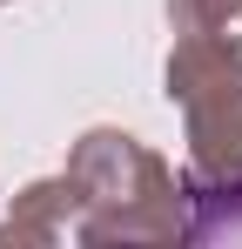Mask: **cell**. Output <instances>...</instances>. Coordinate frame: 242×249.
Masks as SVG:
<instances>
[{
	"mask_svg": "<svg viewBox=\"0 0 242 249\" xmlns=\"http://www.w3.org/2000/svg\"><path fill=\"white\" fill-rule=\"evenodd\" d=\"M236 14H242V0H236Z\"/></svg>",
	"mask_w": 242,
	"mask_h": 249,
	"instance_id": "obj_5",
	"label": "cell"
},
{
	"mask_svg": "<svg viewBox=\"0 0 242 249\" xmlns=\"http://www.w3.org/2000/svg\"><path fill=\"white\" fill-rule=\"evenodd\" d=\"M229 14H236V0H168L175 34H215V27H229Z\"/></svg>",
	"mask_w": 242,
	"mask_h": 249,
	"instance_id": "obj_4",
	"label": "cell"
},
{
	"mask_svg": "<svg viewBox=\"0 0 242 249\" xmlns=\"http://www.w3.org/2000/svg\"><path fill=\"white\" fill-rule=\"evenodd\" d=\"M68 175L81 189L74 243H195L182 175L128 128H87L68 148Z\"/></svg>",
	"mask_w": 242,
	"mask_h": 249,
	"instance_id": "obj_2",
	"label": "cell"
},
{
	"mask_svg": "<svg viewBox=\"0 0 242 249\" xmlns=\"http://www.w3.org/2000/svg\"><path fill=\"white\" fill-rule=\"evenodd\" d=\"M0 7H7V0H0Z\"/></svg>",
	"mask_w": 242,
	"mask_h": 249,
	"instance_id": "obj_6",
	"label": "cell"
},
{
	"mask_svg": "<svg viewBox=\"0 0 242 249\" xmlns=\"http://www.w3.org/2000/svg\"><path fill=\"white\" fill-rule=\"evenodd\" d=\"M168 108H182V196L195 243L242 229V41L229 27L215 34H175L161 68Z\"/></svg>",
	"mask_w": 242,
	"mask_h": 249,
	"instance_id": "obj_1",
	"label": "cell"
},
{
	"mask_svg": "<svg viewBox=\"0 0 242 249\" xmlns=\"http://www.w3.org/2000/svg\"><path fill=\"white\" fill-rule=\"evenodd\" d=\"M74 215H81V189L74 175L61 168V175H40L27 182L14 209L0 215V243H61V236H74Z\"/></svg>",
	"mask_w": 242,
	"mask_h": 249,
	"instance_id": "obj_3",
	"label": "cell"
}]
</instances>
